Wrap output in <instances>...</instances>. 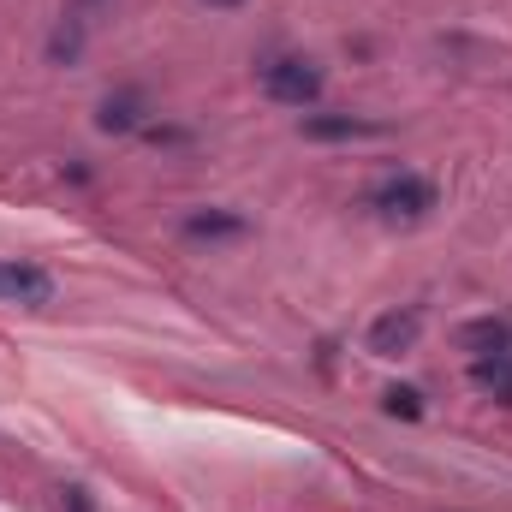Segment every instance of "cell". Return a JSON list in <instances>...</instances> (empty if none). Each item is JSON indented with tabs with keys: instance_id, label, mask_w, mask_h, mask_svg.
<instances>
[{
	"instance_id": "obj_1",
	"label": "cell",
	"mask_w": 512,
	"mask_h": 512,
	"mask_svg": "<svg viewBox=\"0 0 512 512\" xmlns=\"http://www.w3.org/2000/svg\"><path fill=\"white\" fill-rule=\"evenodd\" d=\"M370 209H382L387 221H423L435 209V185L417 179V173H399V179H387V185L370 191Z\"/></svg>"
},
{
	"instance_id": "obj_2",
	"label": "cell",
	"mask_w": 512,
	"mask_h": 512,
	"mask_svg": "<svg viewBox=\"0 0 512 512\" xmlns=\"http://www.w3.org/2000/svg\"><path fill=\"white\" fill-rule=\"evenodd\" d=\"M262 90L274 96V102H286V108H304V102H316V90H322V72L310 66V60H268L262 66Z\"/></svg>"
},
{
	"instance_id": "obj_3",
	"label": "cell",
	"mask_w": 512,
	"mask_h": 512,
	"mask_svg": "<svg viewBox=\"0 0 512 512\" xmlns=\"http://www.w3.org/2000/svg\"><path fill=\"white\" fill-rule=\"evenodd\" d=\"M417 334H423V310H417V304L387 310V316H376V328H370V352H376V358H399V352L417 346Z\"/></svg>"
},
{
	"instance_id": "obj_4",
	"label": "cell",
	"mask_w": 512,
	"mask_h": 512,
	"mask_svg": "<svg viewBox=\"0 0 512 512\" xmlns=\"http://www.w3.org/2000/svg\"><path fill=\"white\" fill-rule=\"evenodd\" d=\"M54 280L36 262H0V304H48Z\"/></svg>"
},
{
	"instance_id": "obj_5",
	"label": "cell",
	"mask_w": 512,
	"mask_h": 512,
	"mask_svg": "<svg viewBox=\"0 0 512 512\" xmlns=\"http://www.w3.org/2000/svg\"><path fill=\"white\" fill-rule=\"evenodd\" d=\"M471 382L483 387V393H495L501 405H512V346L507 352H483V358H471Z\"/></svg>"
},
{
	"instance_id": "obj_6",
	"label": "cell",
	"mask_w": 512,
	"mask_h": 512,
	"mask_svg": "<svg viewBox=\"0 0 512 512\" xmlns=\"http://www.w3.org/2000/svg\"><path fill=\"white\" fill-rule=\"evenodd\" d=\"M370 120H352V114H310L304 120V137H370Z\"/></svg>"
},
{
	"instance_id": "obj_7",
	"label": "cell",
	"mask_w": 512,
	"mask_h": 512,
	"mask_svg": "<svg viewBox=\"0 0 512 512\" xmlns=\"http://www.w3.org/2000/svg\"><path fill=\"white\" fill-rule=\"evenodd\" d=\"M233 233H245V221L239 215H185V239H233Z\"/></svg>"
},
{
	"instance_id": "obj_8",
	"label": "cell",
	"mask_w": 512,
	"mask_h": 512,
	"mask_svg": "<svg viewBox=\"0 0 512 512\" xmlns=\"http://www.w3.org/2000/svg\"><path fill=\"white\" fill-rule=\"evenodd\" d=\"M465 346H477V358H483V352H507L512 328L507 322H471V328H465Z\"/></svg>"
},
{
	"instance_id": "obj_9",
	"label": "cell",
	"mask_w": 512,
	"mask_h": 512,
	"mask_svg": "<svg viewBox=\"0 0 512 512\" xmlns=\"http://www.w3.org/2000/svg\"><path fill=\"white\" fill-rule=\"evenodd\" d=\"M137 126V96H108V102H102V131H131Z\"/></svg>"
},
{
	"instance_id": "obj_10",
	"label": "cell",
	"mask_w": 512,
	"mask_h": 512,
	"mask_svg": "<svg viewBox=\"0 0 512 512\" xmlns=\"http://www.w3.org/2000/svg\"><path fill=\"white\" fill-rule=\"evenodd\" d=\"M387 411L393 417H417L423 411V393L417 387H387Z\"/></svg>"
},
{
	"instance_id": "obj_11",
	"label": "cell",
	"mask_w": 512,
	"mask_h": 512,
	"mask_svg": "<svg viewBox=\"0 0 512 512\" xmlns=\"http://www.w3.org/2000/svg\"><path fill=\"white\" fill-rule=\"evenodd\" d=\"M209 6H239V0H209Z\"/></svg>"
}]
</instances>
